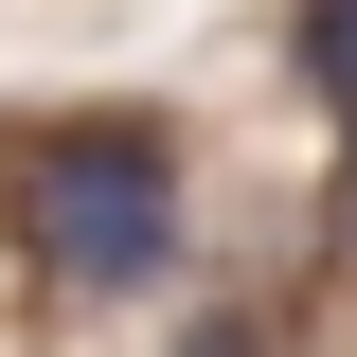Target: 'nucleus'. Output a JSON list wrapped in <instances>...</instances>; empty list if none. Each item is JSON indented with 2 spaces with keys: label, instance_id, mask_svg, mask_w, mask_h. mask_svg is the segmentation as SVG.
<instances>
[{
  "label": "nucleus",
  "instance_id": "obj_1",
  "mask_svg": "<svg viewBox=\"0 0 357 357\" xmlns=\"http://www.w3.org/2000/svg\"><path fill=\"white\" fill-rule=\"evenodd\" d=\"M18 268L36 286H89V304H126L178 268V161L161 126H72L18 161Z\"/></svg>",
  "mask_w": 357,
  "mask_h": 357
},
{
  "label": "nucleus",
  "instance_id": "obj_2",
  "mask_svg": "<svg viewBox=\"0 0 357 357\" xmlns=\"http://www.w3.org/2000/svg\"><path fill=\"white\" fill-rule=\"evenodd\" d=\"M304 54H321V89H357V0H321V36H304Z\"/></svg>",
  "mask_w": 357,
  "mask_h": 357
},
{
  "label": "nucleus",
  "instance_id": "obj_3",
  "mask_svg": "<svg viewBox=\"0 0 357 357\" xmlns=\"http://www.w3.org/2000/svg\"><path fill=\"white\" fill-rule=\"evenodd\" d=\"M340 232H357V178H340Z\"/></svg>",
  "mask_w": 357,
  "mask_h": 357
}]
</instances>
